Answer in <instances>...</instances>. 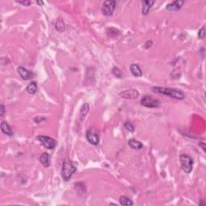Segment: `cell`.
<instances>
[{"label":"cell","instance_id":"9c48e42d","mask_svg":"<svg viewBox=\"0 0 206 206\" xmlns=\"http://www.w3.org/2000/svg\"><path fill=\"white\" fill-rule=\"evenodd\" d=\"M17 70H18V73L20 77H21V78L24 81L31 80L34 77V73L32 72L29 71V70L25 69L24 67H22V66L19 67Z\"/></svg>","mask_w":206,"mask_h":206},{"label":"cell","instance_id":"8992f818","mask_svg":"<svg viewBox=\"0 0 206 206\" xmlns=\"http://www.w3.org/2000/svg\"><path fill=\"white\" fill-rule=\"evenodd\" d=\"M86 137L90 143L93 144L94 146L98 145L99 141H100V136H99L98 131L95 128H90L88 130L86 131Z\"/></svg>","mask_w":206,"mask_h":206},{"label":"cell","instance_id":"ba28073f","mask_svg":"<svg viewBox=\"0 0 206 206\" xmlns=\"http://www.w3.org/2000/svg\"><path fill=\"white\" fill-rule=\"evenodd\" d=\"M121 97L126 99H136L139 97V92L135 89H129V90H126L124 91L121 92L119 93Z\"/></svg>","mask_w":206,"mask_h":206},{"label":"cell","instance_id":"4316f807","mask_svg":"<svg viewBox=\"0 0 206 206\" xmlns=\"http://www.w3.org/2000/svg\"><path fill=\"white\" fill-rule=\"evenodd\" d=\"M200 146H202V148L204 151H205V146H204V143H200Z\"/></svg>","mask_w":206,"mask_h":206},{"label":"cell","instance_id":"83f0119b","mask_svg":"<svg viewBox=\"0 0 206 206\" xmlns=\"http://www.w3.org/2000/svg\"><path fill=\"white\" fill-rule=\"evenodd\" d=\"M36 3H37V4H39V5H41V6H42L43 4H44V3H43V2H40V1H37Z\"/></svg>","mask_w":206,"mask_h":206},{"label":"cell","instance_id":"603a6c76","mask_svg":"<svg viewBox=\"0 0 206 206\" xmlns=\"http://www.w3.org/2000/svg\"><path fill=\"white\" fill-rule=\"evenodd\" d=\"M204 36H205V27H201V29L199 30L198 31V37L200 39H201V40H203V39L204 38Z\"/></svg>","mask_w":206,"mask_h":206},{"label":"cell","instance_id":"d6986e66","mask_svg":"<svg viewBox=\"0 0 206 206\" xmlns=\"http://www.w3.org/2000/svg\"><path fill=\"white\" fill-rule=\"evenodd\" d=\"M119 203L121 205H125V206H130L133 205L134 203L133 201L129 198V197H126V196H122L119 198Z\"/></svg>","mask_w":206,"mask_h":206},{"label":"cell","instance_id":"7a4b0ae2","mask_svg":"<svg viewBox=\"0 0 206 206\" xmlns=\"http://www.w3.org/2000/svg\"><path fill=\"white\" fill-rule=\"evenodd\" d=\"M77 171V168L74 166V164L69 159L64 160L61 168V176L64 181H69L73 174Z\"/></svg>","mask_w":206,"mask_h":206},{"label":"cell","instance_id":"277c9868","mask_svg":"<svg viewBox=\"0 0 206 206\" xmlns=\"http://www.w3.org/2000/svg\"><path fill=\"white\" fill-rule=\"evenodd\" d=\"M116 8V1L114 0H107L102 4V12L105 16H111Z\"/></svg>","mask_w":206,"mask_h":206},{"label":"cell","instance_id":"4fadbf2b","mask_svg":"<svg viewBox=\"0 0 206 206\" xmlns=\"http://www.w3.org/2000/svg\"><path fill=\"white\" fill-rule=\"evenodd\" d=\"M128 146L133 150H141L142 147H143V145L139 141L136 140L135 139H131L128 141Z\"/></svg>","mask_w":206,"mask_h":206},{"label":"cell","instance_id":"2e32d148","mask_svg":"<svg viewBox=\"0 0 206 206\" xmlns=\"http://www.w3.org/2000/svg\"><path fill=\"white\" fill-rule=\"evenodd\" d=\"M89 110H90V105H89V103H85V104L81 106L80 110V114H79V116H80L81 120H83V119L86 118L87 114L89 113Z\"/></svg>","mask_w":206,"mask_h":206},{"label":"cell","instance_id":"52a82bcc","mask_svg":"<svg viewBox=\"0 0 206 206\" xmlns=\"http://www.w3.org/2000/svg\"><path fill=\"white\" fill-rule=\"evenodd\" d=\"M36 139L40 142L43 146L48 150H53L57 146V141L53 138H50L45 135H39L36 137Z\"/></svg>","mask_w":206,"mask_h":206},{"label":"cell","instance_id":"9a60e30c","mask_svg":"<svg viewBox=\"0 0 206 206\" xmlns=\"http://www.w3.org/2000/svg\"><path fill=\"white\" fill-rule=\"evenodd\" d=\"M40 162L41 163L43 166L44 168H48L50 166V159H49V155L46 152L43 153L42 155L40 156Z\"/></svg>","mask_w":206,"mask_h":206},{"label":"cell","instance_id":"e0dca14e","mask_svg":"<svg viewBox=\"0 0 206 206\" xmlns=\"http://www.w3.org/2000/svg\"><path fill=\"white\" fill-rule=\"evenodd\" d=\"M55 27H56V29L58 31H60V32H63V31L65 30V24H64L62 19H57V21H56V24H55Z\"/></svg>","mask_w":206,"mask_h":206},{"label":"cell","instance_id":"7c38bea8","mask_svg":"<svg viewBox=\"0 0 206 206\" xmlns=\"http://www.w3.org/2000/svg\"><path fill=\"white\" fill-rule=\"evenodd\" d=\"M1 131L3 134H5L6 135H8V136H13L14 135V132L11 130V126L10 125L8 124V122H6V121H3L1 122Z\"/></svg>","mask_w":206,"mask_h":206},{"label":"cell","instance_id":"cb8c5ba5","mask_svg":"<svg viewBox=\"0 0 206 206\" xmlns=\"http://www.w3.org/2000/svg\"><path fill=\"white\" fill-rule=\"evenodd\" d=\"M46 119H44V118H42V117H37V118H36L35 119H34V121H35L36 123H40L41 122H43V121H45Z\"/></svg>","mask_w":206,"mask_h":206},{"label":"cell","instance_id":"44dd1931","mask_svg":"<svg viewBox=\"0 0 206 206\" xmlns=\"http://www.w3.org/2000/svg\"><path fill=\"white\" fill-rule=\"evenodd\" d=\"M112 73H113L114 77H118V78H122V73L119 68L114 67L113 69H112Z\"/></svg>","mask_w":206,"mask_h":206},{"label":"cell","instance_id":"3957f363","mask_svg":"<svg viewBox=\"0 0 206 206\" xmlns=\"http://www.w3.org/2000/svg\"><path fill=\"white\" fill-rule=\"evenodd\" d=\"M180 161H181V168L184 170L185 173H190L192 170L193 166V159H192L189 155L186 154H182L180 156Z\"/></svg>","mask_w":206,"mask_h":206},{"label":"cell","instance_id":"6da1fadb","mask_svg":"<svg viewBox=\"0 0 206 206\" xmlns=\"http://www.w3.org/2000/svg\"><path fill=\"white\" fill-rule=\"evenodd\" d=\"M152 92L155 93H160V94L166 95L170 97L175 98L176 100H183L185 97V95L181 90L177 89H172V88L166 87H159V86H155L152 88Z\"/></svg>","mask_w":206,"mask_h":206},{"label":"cell","instance_id":"30bf717a","mask_svg":"<svg viewBox=\"0 0 206 206\" xmlns=\"http://www.w3.org/2000/svg\"><path fill=\"white\" fill-rule=\"evenodd\" d=\"M184 3V1L183 0H177V1H175V2H172L171 3L168 4L166 7L167 10L171 11H177L181 9V8L183 7Z\"/></svg>","mask_w":206,"mask_h":206},{"label":"cell","instance_id":"7402d4cb","mask_svg":"<svg viewBox=\"0 0 206 206\" xmlns=\"http://www.w3.org/2000/svg\"><path fill=\"white\" fill-rule=\"evenodd\" d=\"M124 127L126 128L127 131H131V132H134V131H135V127H134L133 124H132L131 122H125Z\"/></svg>","mask_w":206,"mask_h":206},{"label":"cell","instance_id":"5bb4252c","mask_svg":"<svg viewBox=\"0 0 206 206\" xmlns=\"http://www.w3.org/2000/svg\"><path fill=\"white\" fill-rule=\"evenodd\" d=\"M130 70H131V73L135 76V77H142V70H141L140 67H139L137 64H131V66H130Z\"/></svg>","mask_w":206,"mask_h":206},{"label":"cell","instance_id":"8fae6325","mask_svg":"<svg viewBox=\"0 0 206 206\" xmlns=\"http://www.w3.org/2000/svg\"><path fill=\"white\" fill-rule=\"evenodd\" d=\"M142 13L143 15H148L150 10L152 8V6L155 3V1H150V0H144L142 2Z\"/></svg>","mask_w":206,"mask_h":206},{"label":"cell","instance_id":"ac0fdd59","mask_svg":"<svg viewBox=\"0 0 206 206\" xmlns=\"http://www.w3.org/2000/svg\"><path fill=\"white\" fill-rule=\"evenodd\" d=\"M26 90H27V92L29 93V94H35L37 92V90H38V87H37L36 83L35 81L30 83V84L27 86V88H26Z\"/></svg>","mask_w":206,"mask_h":206},{"label":"cell","instance_id":"d4e9b609","mask_svg":"<svg viewBox=\"0 0 206 206\" xmlns=\"http://www.w3.org/2000/svg\"><path fill=\"white\" fill-rule=\"evenodd\" d=\"M17 3H19V4H23L24 6H29L31 4L30 1H17Z\"/></svg>","mask_w":206,"mask_h":206},{"label":"cell","instance_id":"ffe728a7","mask_svg":"<svg viewBox=\"0 0 206 206\" xmlns=\"http://www.w3.org/2000/svg\"><path fill=\"white\" fill-rule=\"evenodd\" d=\"M106 32H107V35L110 37H115L119 34V31L117 30L116 28H114V31H112V27L110 28H108L106 30Z\"/></svg>","mask_w":206,"mask_h":206},{"label":"cell","instance_id":"484cf974","mask_svg":"<svg viewBox=\"0 0 206 206\" xmlns=\"http://www.w3.org/2000/svg\"><path fill=\"white\" fill-rule=\"evenodd\" d=\"M0 110H1V112H0V116L3 117L4 114V112H5V107H4L3 104H1V109H0Z\"/></svg>","mask_w":206,"mask_h":206},{"label":"cell","instance_id":"5b68a950","mask_svg":"<svg viewBox=\"0 0 206 206\" xmlns=\"http://www.w3.org/2000/svg\"><path fill=\"white\" fill-rule=\"evenodd\" d=\"M142 106L148 108H157L160 106V102L149 95H144L140 101Z\"/></svg>","mask_w":206,"mask_h":206}]
</instances>
